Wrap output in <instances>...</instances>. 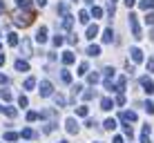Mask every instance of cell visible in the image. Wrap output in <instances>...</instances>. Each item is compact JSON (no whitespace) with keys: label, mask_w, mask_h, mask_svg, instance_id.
Listing matches in <instances>:
<instances>
[{"label":"cell","mask_w":154,"mask_h":143,"mask_svg":"<svg viewBox=\"0 0 154 143\" xmlns=\"http://www.w3.org/2000/svg\"><path fill=\"white\" fill-rule=\"evenodd\" d=\"M36 20V14L34 11H16L14 14V25H18V27H27V25H31Z\"/></svg>","instance_id":"cell-1"},{"label":"cell","mask_w":154,"mask_h":143,"mask_svg":"<svg viewBox=\"0 0 154 143\" xmlns=\"http://www.w3.org/2000/svg\"><path fill=\"white\" fill-rule=\"evenodd\" d=\"M127 18H130V27H132V34H134V38L139 40V38H141V25H139V16H136V14H130Z\"/></svg>","instance_id":"cell-2"},{"label":"cell","mask_w":154,"mask_h":143,"mask_svg":"<svg viewBox=\"0 0 154 143\" xmlns=\"http://www.w3.org/2000/svg\"><path fill=\"white\" fill-rule=\"evenodd\" d=\"M40 96H54V85H51L49 81H42L40 83Z\"/></svg>","instance_id":"cell-3"},{"label":"cell","mask_w":154,"mask_h":143,"mask_svg":"<svg viewBox=\"0 0 154 143\" xmlns=\"http://www.w3.org/2000/svg\"><path fill=\"white\" fill-rule=\"evenodd\" d=\"M139 83L143 85V89H145L147 94H154V83H152V78H150V76H141V78H139Z\"/></svg>","instance_id":"cell-4"},{"label":"cell","mask_w":154,"mask_h":143,"mask_svg":"<svg viewBox=\"0 0 154 143\" xmlns=\"http://www.w3.org/2000/svg\"><path fill=\"white\" fill-rule=\"evenodd\" d=\"M136 119H139L136 112H121V121H123V123H134Z\"/></svg>","instance_id":"cell-5"},{"label":"cell","mask_w":154,"mask_h":143,"mask_svg":"<svg viewBox=\"0 0 154 143\" xmlns=\"http://www.w3.org/2000/svg\"><path fill=\"white\" fill-rule=\"evenodd\" d=\"M130 54H132V61H134V63H143V58H145V56H143V49H139V47H132Z\"/></svg>","instance_id":"cell-6"},{"label":"cell","mask_w":154,"mask_h":143,"mask_svg":"<svg viewBox=\"0 0 154 143\" xmlns=\"http://www.w3.org/2000/svg\"><path fill=\"white\" fill-rule=\"evenodd\" d=\"M20 51H23L25 56H31V40H29V38H23V40H20Z\"/></svg>","instance_id":"cell-7"},{"label":"cell","mask_w":154,"mask_h":143,"mask_svg":"<svg viewBox=\"0 0 154 143\" xmlns=\"http://www.w3.org/2000/svg\"><path fill=\"white\" fill-rule=\"evenodd\" d=\"M96 34H98V27H96V25H87V29H85V38H87V40H94V38H96Z\"/></svg>","instance_id":"cell-8"},{"label":"cell","mask_w":154,"mask_h":143,"mask_svg":"<svg viewBox=\"0 0 154 143\" xmlns=\"http://www.w3.org/2000/svg\"><path fill=\"white\" fill-rule=\"evenodd\" d=\"M65 130L69 132V134H78V123L74 119H67V123H65Z\"/></svg>","instance_id":"cell-9"},{"label":"cell","mask_w":154,"mask_h":143,"mask_svg":"<svg viewBox=\"0 0 154 143\" xmlns=\"http://www.w3.org/2000/svg\"><path fill=\"white\" fill-rule=\"evenodd\" d=\"M63 63H65V67L74 65V63H76V56H74V51H65V54H63Z\"/></svg>","instance_id":"cell-10"},{"label":"cell","mask_w":154,"mask_h":143,"mask_svg":"<svg viewBox=\"0 0 154 143\" xmlns=\"http://www.w3.org/2000/svg\"><path fill=\"white\" fill-rule=\"evenodd\" d=\"M36 43H47V27H40L38 31H36Z\"/></svg>","instance_id":"cell-11"},{"label":"cell","mask_w":154,"mask_h":143,"mask_svg":"<svg viewBox=\"0 0 154 143\" xmlns=\"http://www.w3.org/2000/svg\"><path fill=\"white\" fill-rule=\"evenodd\" d=\"M150 130H152V128H150L147 123L143 125V130H141V143H152V141H150Z\"/></svg>","instance_id":"cell-12"},{"label":"cell","mask_w":154,"mask_h":143,"mask_svg":"<svg viewBox=\"0 0 154 143\" xmlns=\"http://www.w3.org/2000/svg\"><path fill=\"white\" fill-rule=\"evenodd\" d=\"M14 67H16L18 72H29V63H27V61H23V58H18V61L14 63Z\"/></svg>","instance_id":"cell-13"},{"label":"cell","mask_w":154,"mask_h":143,"mask_svg":"<svg viewBox=\"0 0 154 143\" xmlns=\"http://www.w3.org/2000/svg\"><path fill=\"white\" fill-rule=\"evenodd\" d=\"M72 27H74V18H72L69 14H65V16H63V29L72 31Z\"/></svg>","instance_id":"cell-14"},{"label":"cell","mask_w":154,"mask_h":143,"mask_svg":"<svg viewBox=\"0 0 154 143\" xmlns=\"http://www.w3.org/2000/svg\"><path fill=\"white\" fill-rule=\"evenodd\" d=\"M16 5H18V9H23V11H31V0H16Z\"/></svg>","instance_id":"cell-15"},{"label":"cell","mask_w":154,"mask_h":143,"mask_svg":"<svg viewBox=\"0 0 154 143\" xmlns=\"http://www.w3.org/2000/svg\"><path fill=\"white\" fill-rule=\"evenodd\" d=\"M103 43H107V45H109V43H114V31L109 29V27L103 31Z\"/></svg>","instance_id":"cell-16"},{"label":"cell","mask_w":154,"mask_h":143,"mask_svg":"<svg viewBox=\"0 0 154 143\" xmlns=\"http://www.w3.org/2000/svg\"><path fill=\"white\" fill-rule=\"evenodd\" d=\"M139 7L143 9V11H152V9H154V0H141Z\"/></svg>","instance_id":"cell-17"},{"label":"cell","mask_w":154,"mask_h":143,"mask_svg":"<svg viewBox=\"0 0 154 143\" xmlns=\"http://www.w3.org/2000/svg\"><path fill=\"white\" fill-rule=\"evenodd\" d=\"M125 87H127V78H125V76H121L119 81H116V92L123 94V89H125Z\"/></svg>","instance_id":"cell-18"},{"label":"cell","mask_w":154,"mask_h":143,"mask_svg":"<svg viewBox=\"0 0 154 143\" xmlns=\"http://www.w3.org/2000/svg\"><path fill=\"white\" fill-rule=\"evenodd\" d=\"M36 136H38V134H36V132L31 130V128H25V130H23V139L31 141V139H36Z\"/></svg>","instance_id":"cell-19"},{"label":"cell","mask_w":154,"mask_h":143,"mask_svg":"<svg viewBox=\"0 0 154 143\" xmlns=\"http://www.w3.org/2000/svg\"><path fill=\"white\" fill-rule=\"evenodd\" d=\"M100 107H103L105 112H109V110L114 107V101L112 98H103V101H100Z\"/></svg>","instance_id":"cell-20"},{"label":"cell","mask_w":154,"mask_h":143,"mask_svg":"<svg viewBox=\"0 0 154 143\" xmlns=\"http://www.w3.org/2000/svg\"><path fill=\"white\" fill-rule=\"evenodd\" d=\"M98 74L96 72H87V83H89V85H96V83H98Z\"/></svg>","instance_id":"cell-21"},{"label":"cell","mask_w":154,"mask_h":143,"mask_svg":"<svg viewBox=\"0 0 154 143\" xmlns=\"http://www.w3.org/2000/svg\"><path fill=\"white\" fill-rule=\"evenodd\" d=\"M7 43H9V45H11V47H16V45H18V43H20V38H18V34H14V31H11V34H9V36H7Z\"/></svg>","instance_id":"cell-22"},{"label":"cell","mask_w":154,"mask_h":143,"mask_svg":"<svg viewBox=\"0 0 154 143\" xmlns=\"http://www.w3.org/2000/svg\"><path fill=\"white\" fill-rule=\"evenodd\" d=\"M23 87H25V89H34V87H36V78H34V76H29V78H25V83H23Z\"/></svg>","instance_id":"cell-23"},{"label":"cell","mask_w":154,"mask_h":143,"mask_svg":"<svg viewBox=\"0 0 154 143\" xmlns=\"http://www.w3.org/2000/svg\"><path fill=\"white\" fill-rule=\"evenodd\" d=\"M87 54H89V56H98V54H100V47H98V45H89V47H87Z\"/></svg>","instance_id":"cell-24"},{"label":"cell","mask_w":154,"mask_h":143,"mask_svg":"<svg viewBox=\"0 0 154 143\" xmlns=\"http://www.w3.org/2000/svg\"><path fill=\"white\" fill-rule=\"evenodd\" d=\"M87 72H89V65L83 61L81 65H78V74H81V76H87Z\"/></svg>","instance_id":"cell-25"},{"label":"cell","mask_w":154,"mask_h":143,"mask_svg":"<svg viewBox=\"0 0 154 143\" xmlns=\"http://www.w3.org/2000/svg\"><path fill=\"white\" fill-rule=\"evenodd\" d=\"M2 112L9 116V119H16L18 116V112H16V107H2Z\"/></svg>","instance_id":"cell-26"},{"label":"cell","mask_w":154,"mask_h":143,"mask_svg":"<svg viewBox=\"0 0 154 143\" xmlns=\"http://www.w3.org/2000/svg\"><path fill=\"white\" fill-rule=\"evenodd\" d=\"M103 76H105V81H112V76H114V67H105V70H103Z\"/></svg>","instance_id":"cell-27"},{"label":"cell","mask_w":154,"mask_h":143,"mask_svg":"<svg viewBox=\"0 0 154 143\" xmlns=\"http://www.w3.org/2000/svg\"><path fill=\"white\" fill-rule=\"evenodd\" d=\"M0 98H2V101H11L14 94L9 92V89H0Z\"/></svg>","instance_id":"cell-28"},{"label":"cell","mask_w":154,"mask_h":143,"mask_svg":"<svg viewBox=\"0 0 154 143\" xmlns=\"http://www.w3.org/2000/svg\"><path fill=\"white\" fill-rule=\"evenodd\" d=\"M60 81H63V83H72V74L67 72V70H63V72H60Z\"/></svg>","instance_id":"cell-29"},{"label":"cell","mask_w":154,"mask_h":143,"mask_svg":"<svg viewBox=\"0 0 154 143\" xmlns=\"http://www.w3.org/2000/svg\"><path fill=\"white\" fill-rule=\"evenodd\" d=\"M103 128H105V130H109V132H112V130L116 128V121H114V119H107V121H105V123H103Z\"/></svg>","instance_id":"cell-30"},{"label":"cell","mask_w":154,"mask_h":143,"mask_svg":"<svg viewBox=\"0 0 154 143\" xmlns=\"http://www.w3.org/2000/svg\"><path fill=\"white\" fill-rule=\"evenodd\" d=\"M78 20H81L83 25H87V23H89V14H87V11H85V9H83V11L78 14Z\"/></svg>","instance_id":"cell-31"},{"label":"cell","mask_w":154,"mask_h":143,"mask_svg":"<svg viewBox=\"0 0 154 143\" xmlns=\"http://www.w3.org/2000/svg\"><path fill=\"white\" fill-rule=\"evenodd\" d=\"M143 107H145L147 114H154V103H152V101H145V103H143Z\"/></svg>","instance_id":"cell-32"},{"label":"cell","mask_w":154,"mask_h":143,"mask_svg":"<svg viewBox=\"0 0 154 143\" xmlns=\"http://www.w3.org/2000/svg\"><path fill=\"white\" fill-rule=\"evenodd\" d=\"M58 14H60V16H65V14H69V7H67V5H65V2H60V5H58Z\"/></svg>","instance_id":"cell-33"},{"label":"cell","mask_w":154,"mask_h":143,"mask_svg":"<svg viewBox=\"0 0 154 143\" xmlns=\"http://www.w3.org/2000/svg\"><path fill=\"white\" fill-rule=\"evenodd\" d=\"M5 141H18V134L16 132H5Z\"/></svg>","instance_id":"cell-34"},{"label":"cell","mask_w":154,"mask_h":143,"mask_svg":"<svg viewBox=\"0 0 154 143\" xmlns=\"http://www.w3.org/2000/svg\"><path fill=\"white\" fill-rule=\"evenodd\" d=\"M87 112H89L87 105H81V107H76V114H78V116H87Z\"/></svg>","instance_id":"cell-35"},{"label":"cell","mask_w":154,"mask_h":143,"mask_svg":"<svg viewBox=\"0 0 154 143\" xmlns=\"http://www.w3.org/2000/svg\"><path fill=\"white\" fill-rule=\"evenodd\" d=\"M94 96H96V92H94V89H87V92L83 94V98H85V101H92Z\"/></svg>","instance_id":"cell-36"},{"label":"cell","mask_w":154,"mask_h":143,"mask_svg":"<svg viewBox=\"0 0 154 143\" xmlns=\"http://www.w3.org/2000/svg\"><path fill=\"white\" fill-rule=\"evenodd\" d=\"M92 16H94V18H103V9H100V7H94V9H92Z\"/></svg>","instance_id":"cell-37"},{"label":"cell","mask_w":154,"mask_h":143,"mask_svg":"<svg viewBox=\"0 0 154 143\" xmlns=\"http://www.w3.org/2000/svg\"><path fill=\"white\" fill-rule=\"evenodd\" d=\"M54 98H56V103H58V105H65V103H67L63 94H54Z\"/></svg>","instance_id":"cell-38"},{"label":"cell","mask_w":154,"mask_h":143,"mask_svg":"<svg viewBox=\"0 0 154 143\" xmlns=\"http://www.w3.org/2000/svg\"><path fill=\"white\" fill-rule=\"evenodd\" d=\"M145 23H147V25H152V27H154V11H150V14L145 16Z\"/></svg>","instance_id":"cell-39"},{"label":"cell","mask_w":154,"mask_h":143,"mask_svg":"<svg viewBox=\"0 0 154 143\" xmlns=\"http://www.w3.org/2000/svg\"><path fill=\"white\" fill-rule=\"evenodd\" d=\"M36 119H40L38 112H27V121H36Z\"/></svg>","instance_id":"cell-40"},{"label":"cell","mask_w":154,"mask_h":143,"mask_svg":"<svg viewBox=\"0 0 154 143\" xmlns=\"http://www.w3.org/2000/svg\"><path fill=\"white\" fill-rule=\"evenodd\" d=\"M18 105H20V107H27V105H29L27 96H20V98H18Z\"/></svg>","instance_id":"cell-41"},{"label":"cell","mask_w":154,"mask_h":143,"mask_svg":"<svg viewBox=\"0 0 154 143\" xmlns=\"http://www.w3.org/2000/svg\"><path fill=\"white\" fill-rule=\"evenodd\" d=\"M116 105H119V107H123V105H125V96H123V94L116 96Z\"/></svg>","instance_id":"cell-42"},{"label":"cell","mask_w":154,"mask_h":143,"mask_svg":"<svg viewBox=\"0 0 154 143\" xmlns=\"http://www.w3.org/2000/svg\"><path fill=\"white\" fill-rule=\"evenodd\" d=\"M67 40H69V45H76L78 43V36L76 34H69V36H67Z\"/></svg>","instance_id":"cell-43"},{"label":"cell","mask_w":154,"mask_h":143,"mask_svg":"<svg viewBox=\"0 0 154 143\" xmlns=\"http://www.w3.org/2000/svg\"><path fill=\"white\" fill-rule=\"evenodd\" d=\"M81 89H83L81 85H74V87H72V101H74V96H76V94H81Z\"/></svg>","instance_id":"cell-44"},{"label":"cell","mask_w":154,"mask_h":143,"mask_svg":"<svg viewBox=\"0 0 154 143\" xmlns=\"http://www.w3.org/2000/svg\"><path fill=\"white\" fill-rule=\"evenodd\" d=\"M54 45H56V47L63 45V36H54Z\"/></svg>","instance_id":"cell-45"},{"label":"cell","mask_w":154,"mask_h":143,"mask_svg":"<svg viewBox=\"0 0 154 143\" xmlns=\"http://www.w3.org/2000/svg\"><path fill=\"white\" fill-rule=\"evenodd\" d=\"M147 72H154V58H150V61H147Z\"/></svg>","instance_id":"cell-46"},{"label":"cell","mask_w":154,"mask_h":143,"mask_svg":"<svg viewBox=\"0 0 154 143\" xmlns=\"http://www.w3.org/2000/svg\"><path fill=\"white\" fill-rule=\"evenodd\" d=\"M7 83H9V78L5 76V74H0V85H7Z\"/></svg>","instance_id":"cell-47"},{"label":"cell","mask_w":154,"mask_h":143,"mask_svg":"<svg viewBox=\"0 0 154 143\" xmlns=\"http://www.w3.org/2000/svg\"><path fill=\"white\" fill-rule=\"evenodd\" d=\"M123 5H125V7H134L136 0H123Z\"/></svg>","instance_id":"cell-48"},{"label":"cell","mask_w":154,"mask_h":143,"mask_svg":"<svg viewBox=\"0 0 154 143\" xmlns=\"http://www.w3.org/2000/svg\"><path fill=\"white\" fill-rule=\"evenodd\" d=\"M112 143H125V141H123V136H114V141H112Z\"/></svg>","instance_id":"cell-49"},{"label":"cell","mask_w":154,"mask_h":143,"mask_svg":"<svg viewBox=\"0 0 154 143\" xmlns=\"http://www.w3.org/2000/svg\"><path fill=\"white\" fill-rule=\"evenodd\" d=\"M36 5H38V7H45V5H47V0H36Z\"/></svg>","instance_id":"cell-50"},{"label":"cell","mask_w":154,"mask_h":143,"mask_svg":"<svg viewBox=\"0 0 154 143\" xmlns=\"http://www.w3.org/2000/svg\"><path fill=\"white\" fill-rule=\"evenodd\" d=\"M5 61H7V58H5V54H0V67L5 65Z\"/></svg>","instance_id":"cell-51"},{"label":"cell","mask_w":154,"mask_h":143,"mask_svg":"<svg viewBox=\"0 0 154 143\" xmlns=\"http://www.w3.org/2000/svg\"><path fill=\"white\" fill-rule=\"evenodd\" d=\"M2 14H5V2L0 0V16H2Z\"/></svg>","instance_id":"cell-52"},{"label":"cell","mask_w":154,"mask_h":143,"mask_svg":"<svg viewBox=\"0 0 154 143\" xmlns=\"http://www.w3.org/2000/svg\"><path fill=\"white\" fill-rule=\"evenodd\" d=\"M150 38H152V43H154V27H152V31H150Z\"/></svg>","instance_id":"cell-53"},{"label":"cell","mask_w":154,"mask_h":143,"mask_svg":"<svg viewBox=\"0 0 154 143\" xmlns=\"http://www.w3.org/2000/svg\"><path fill=\"white\" fill-rule=\"evenodd\" d=\"M58 143H67V141H58Z\"/></svg>","instance_id":"cell-54"},{"label":"cell","mask_w":154,"mask_h":143,"mask_svg":"<svg viewBox=\"0 0 154 143\" xmlns=\"http://www.w3.org/2000/svg\"><path fill=\"white\" fill-rule=\"evenodd\" d=\"M0 112H2V105H0Z\"/></svg>","instance_id":"cell-55"},{"label":"cell","mask_w":154,"mask_h":143,"mask_svg":"<svg viewBox=\"0 0 154 143\" xmlns=\"http://www.w3.org/2000/svg\"><path fill=\"white\" fill-rule=\"evenodd\" d=\"M112 2H116V0H112Z\"/></svg>","instance_id":"cell-56"},{"label":"cell","mask_w":154,"mask_h":143,"mask_svg":"<svg viewBox=\"0 0 154 143\" xmlns=\"http://www.w3.org/2000/svg\"><path fill=\"white\" fill-rule=\"evenodd\" d=\"M96 143H100V141H96Z\"/></svg>","instance_id":"cell-57"},{"label":"cell","mask_w":154,"mask_h":143,"mask_svg":"<svg viewBox=\"0 0 154 143\" xmlns=\"http://www.w3.org/2000/svg\"><path fill=\"white\" fill-rule=\"evenodd\" d=\"M74 2H76V0H74Z\"/></svg>","instance_id":"cell-58"},{"label":"cell","mask_w":154,"mask_h":143,"mask_svg":"<svg viewBox=\"0 0 154 143\" xmlns=\"http://www.w3.org/2000/svg\"><path fill=\"white\" fill-rule=\"evenodd\" d=\"M0 47H2V45H0Z\"/></svg>","instance_id":"cell-59"}]
</instances>
